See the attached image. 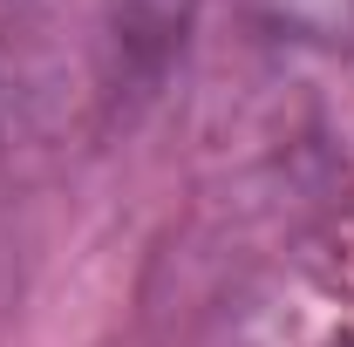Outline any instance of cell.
<instances>
[{"label": "cell", "mask_w": 354, "mask_h": 347, "mask_svg": "<svg viewBox=\"0 0 354 347\" xmlns=\"http://www.w3.org/2000/svg\"><path fill=\"white\" fill-rule=\"evenodd\" d=\"M348 347H354V341H348Z\"/></svg>", "instance_id": "1"}]
</instances>
